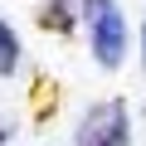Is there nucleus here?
<instances>
[{"label": "nucleus", "mask_w": 146, "mask_h": 146, "mask_svg": "<svg viewBox=\"0 0 146 146\" xmlns=\"http://www.w3.org/2000/svg\"><path fill=\"white\" fill-rule=\"evenodd\" d=\"M39 29L73 34V0H49V5H39Z\"/></svg>", "instance_id": "obj_3"}, {"label": "nucleus", "mask_w": 146, "mask_h": 146, "mask_svg": "<svg viewBox=\"0 0 146 146\" xmlns=\"http://www.w3.org/2000/svg\"><path fill=\"white\" fill-rule=\"evenodd\" d=\"M131 141V117L127 102H98L73 131V146H127Z\"/></svg>", "instance_id": "obj_2"}, {"label": "nucleus", "mask_w": 146, "mask_h": 146, "mask_svg": "<svg viewBox=\"0 0 146 146\" xmlns=\"http://www.w3.org/2000/svg\"><path fill=\"white\" fill-rule=\"evenodd\" d=\"M141 68H146V20H141Z\"/></svg>", "instance_id": "obj_5"}, {"label": "nucleus", "mask_w": 146, "mask_h": 146, "mask_svg": "<svg viewBox=\"0 0 146 146\" xmlns=\"http://www.w3.org/2000/svg\"><path fill=\"white\" fill-rule=\"evenodd\" d=\"M15 68H20V34L0 20V78H10Z\"/></svg>", "instance_id": "obj_4"}, {"label": "nucleus", "mask_w": 146, "mask_h": 146, "mask_svg": "<svg viewBox=\"0 0 146 146\" xmlns=\"http://www.w3.org/2000/svg\"><path fill=\"white\" fill-rule=\"evenodd\" d=\"M83 20H88V44L93 58L112 73L127 58V20L117 10V0H83Z\"/></svg>", "instance_id": "obj_1"}]
</instances>
